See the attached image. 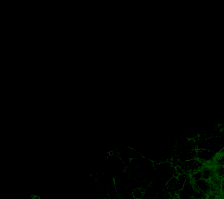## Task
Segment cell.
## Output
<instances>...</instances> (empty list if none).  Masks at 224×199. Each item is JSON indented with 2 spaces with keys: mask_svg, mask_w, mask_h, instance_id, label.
<instances>
[{
  "mask_svg": "<svg viewBox=\"0 0 224 199\" xmlns=\"http://www.w3.org/2000/svg\"><path fill=\"white\" fill-rule=\"evenodd\" d=\"M215 155V153L210 150L197 149V160L203 165L207 161L213 159Z\"/></svg>",
  "mask_w": 224,
  "mask_h": 199,
  "instance_id": "7a4b0ae2",
  "label": "cell"
},
{
  "mask_svg": "<svg viewBox=\"0 0 224 199\" xmlns=\"http://www.w3.org/2000/svg\"><path fill=\"white\" fill-rule=\"evenodd\" d=\"M213 172L217 177L223 178L224 176V166L217 165L213 168Z\"/></svg>",
  "mask_w": 224,
  "mask_h": 199,
  "instance_id": "3957f363",
  "label": "cell"
},
{
  "mask_svg": "<svg viewBox=\"0 0 224 199\" xmlns=\"http://www.w3.org/2000/svg\"><path fill=\"white\" fill-rule=\"evenodd\" d=\"M207 142L210 146V151L217 153L223 148V136H216L211 137L208 139Z\"/></svg>",
  "mask_w": 224,
  "mask_h": 199,
  "instance_id": "6da1fadb",
  "label": "cell"
},
{
  "mask_svg": "<svg viewBox=\"0 0 224 199\" xmlns=\"http://www.w3.org/2000/svg\"><path fill=\"white\" fill-rule=\"evenodd\" d=\"M131 192L132 197L135 199H142L145 195L141 192L139 188L132 189Z\"/></svg>",
  "mask_w": 224,
  "mask_h": 199,
  "instance_id": "277c9868",
  "label": "cell"
},
{
  "mask_svg": "<svg viewBox=\"0 0 224 199\" xmlns=\"http://www.w3.org/2000/svg\"><path fill=\"white\" fill-rule=\"evenodd\" d=\"M179 175H180L179 174L178 172H176V171H175L172 174V176L173 177H175V178H178Z\"/></svg>",
  "mask_w": 224,
  "mask_h": 199,
  "instance_id": "5b68a950",
  "label": "cell"
}]
</instances>
